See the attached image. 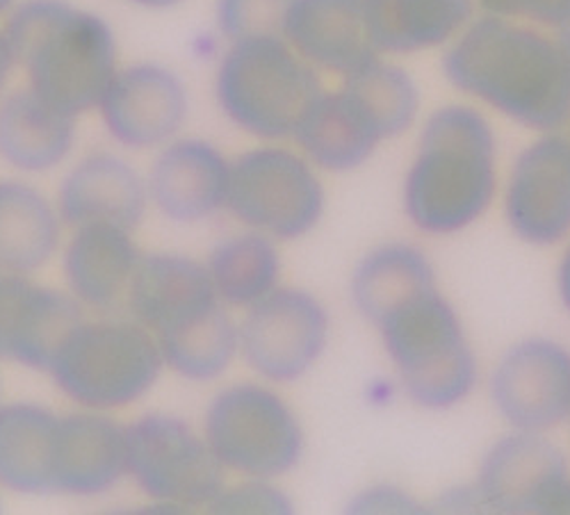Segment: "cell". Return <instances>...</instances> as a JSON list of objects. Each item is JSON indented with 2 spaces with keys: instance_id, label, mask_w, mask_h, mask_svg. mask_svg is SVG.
Returning a JSON list of instances; mask_svg holds the SVG:
<instances>
[{
  "instance_id": "1",
  "label": "cell",
  "mask_w": 570,
  "mask_h": 515,
  "mask_svg": "<svg viewBox=\"0 0 570 515\" xmlns=\"http://www.w3.org/2000/svg\"><path fill=\"white\" fill-rule=\"evenodd\" d=\"M441 69L465 97L537 132L570 123V41L563 30L484 14L448 46Z\"/></svg>"
},
{
  "instance_id": "2",
  "label": "cell",
  "mask_w": 570,
  "mask_h": 515,
  "mask_svg": "<svg viewBox=\"0 0 570 515\" xmlns=\"http://www.w3.org/2000/svg\"><path fill=\"white\" fill-rule=\"evenodd\" d=\"M498 192V139L472 106L426 117L404 178V212L426 236H454L487 215Z\"/></svg>"
},
{
  "instance_id": "3",
  "label": "cell",
  "mask_w": 570,
  "mask_h": 515,
  "mask_svg": "<svg viewBox=\"0 0 570 515\" xmlns=\"http://www.w3.org/2000/svg\"><path fill=\"white\" fill-rule=\"evenodd\" d=\"M3 30L39 99L73 119L99 108L119 71L117 37L104 17L67 0H23Z\"/></svg>"
},
{
  "instance_id": "4",
  "label": "cell",
  "mask_w": 570,
  "mask_h": 515,
  "mask_svg": "<svg viewBox=\"0 0 570 515\" xmlns=\"http://www.w3.org/2000/svg\"><path fill=\"white\" fill-rule=\"evenodd\" d=\"M420 91L409 71L382 58L322 91L293 139L313 167L347 174L363 167L379 145L404 135L417 119Z\"/></svg>"
},
{
  "instance_id": "5",
  "label": "cell",
  "mask_w": 570,
  "mask_h": 515,
  "mask_svg": "<svg viewBox=\"0 0 570 515\" xmlns=\"http://www.w3.org/2000/svg\"><path fill=\"white\" fill-rule=\"evenodd\" d=\"M374 326L415 406L448 410L474 390L480 377L478 358L456 310L436 284L386 310Z\"/></svg>"
},
{
  "instance_id": "6",
  "label": "cell",
  "mask_w": 570,
  "mask_h": 515,
  "mask_svg": "<svg viewBox=\"0 0 570 515\" xmlns=\"http://www.w3.org/2000/svg\"><path fill=\"white\" fill-rule=\"evenodd\" d=\"M322 91L317 69L281 34L230 41L215 76L224 117L265 142L293 137Z\"/></svg>"
},
{
  "instance_id": "7",
  "label": "cell",
  "mask_w": 570,
  "mask_h": 515,
  "mask_svg": "<svg viewBox=\"0 0 570 515\" xmlns=\"http://www.w3.org/2000/svg\"><path fill=\"white\" fill-rule=\"evenodd\" d=\"M165 367L156 336L139 321H78L49 374L85 410H119L145 397Z\"/></svg>"
},
{
  "instance_id": "8",
  "label": "cell",
  "mask_w": 570,
  "mask_h": 515,
  "mask_svg": "<svg viewBox=\"0 0 570 515\" xmlns=\"http://www.w3.org/2000/svg\"><path fill=\"white\" fill-rule=\"evenodd\" d=\"M204 436L226 471L276 479L299 465L304 432L295 410L261 384L219 390L206 408Z\"/></svg>"
},
{
  "instance_id": "9",
  "label": "cell",
  "mask_w": 570,
  "mask_h": 515,
  "mask_svg": "<svg viewBox=\"0 0 570 515\" xmlns=\"http://www.w3.org/2000/svg\"><path fill=\"white\" fill-rule=\"evenodd\" d=\"M226 208L252 230L291 242L320 224L324 187L304 153L261 147L230 162Z\"/></svg>"
},
{
  "instance_id": "10",
  "label": "cell",
  "mask_w": 570,
  "mask_h": 515,
  "mask_svg": "<svg viewBox=\"0 0 570 515\" xmlns=\"http://www.w3.org/2000/svg\"><path fill=\"white\" fill-rule=\"evenodd\" d=\"M128 475L151 499L195 508L210 506L224 488V471L206 436L180 417L151 413L126 427Z\"/></svg>"
},
{
  "instance_id": "11",
  "label": "cell",
  "mask_w": 570,
  "mask_h": 515,
  "mask_svg": "<svg viewBox=\"0 0 570 515\" xmlns=\"http://www.w3.org/2000/svg\"><path fill=\"white\" fill-rule=\"evenodd\" d=\"M328 343V315L306 290L276 288L247 308L240 354L265 382L293 384L320 360Z\"/></svg>"
},
{
  "instance_id": "12",
  "label": "cell",
  "mask_w": 570,
  "mask_h": 515,
  "mask_svg": "<svg viewBox=\"0 0 570 515\" xmlns=\"http://www.w3.org/2000/svg\"><path fill=\"white\" fill-rule=\"evenodd\" d=\"M570 484L563 452L543 434L515 432L500 438L480 465L474 491L484 511L509 515H559Z\"/></svg>"
},
{
  "instance_id": "13",
  "label": "cell",
  "mask_w": 570,
  "mask_h": 515,
  "mask_svg": "<svg viewBox=\"0 0 570 515\" xmlns=\"http://www.w3.org/2000/svg\"><path fill=\"white\" fill-rule=\"evenodd\" d=\"M504 217L513 236L552 247L570 236V137L541 132L511 165Z\"/></svg>"
},
{
  "instance_id": "14",
  "label": "cell",
  "mask_w": 570,
  "mask_h": 515,
  "mask_svg": "<svg viewBox=\"0 0 570 515\" xmlns=\"http://www.w3.org/2000/svg\"><path fill=\"white\" fill-rule=\"evenodd\" d=\"M491 399L515 432L546 434L570 419V354L543 338L513 345L491 377Z\"/></svg>"
},
{
  "instance_id": "15",
  "label": "cell",
  "mask_w": 570,
  "mask_h": 515,
  "mask_svg": "<svg viewBox=\"0 0 570 515\" xmlns=\"http://www.w3.org/2000/svg\"><path fill=\"white\" fill-rule=\"evenodd\" d=\"M99 112L117 145L147 151L169 145L180 132L189 99L183 80L171 69L139 62L117 71Z\"/></svg>"
},
{
  "instance_id": "16",
  "label": "cell",
  "mask_w": 570,
  "mask_h": 515,
  "mask_svg": "<svg viewBox=\"0 0 570 515\" xmlns=\"http://www.w3.org/2000/svg\"><path fill=\"white\" fill-rule=\"evenodd\" d=\"M73 295L32 284L23 274H0V360L49 372L60 345L78 321Z\"/></svg>"
},
{
  "instance_id": "17",
  "label": "cell",
  "mask_w": 570,
  "mask_h": 515,
  "mask_svg": "<svg viewBox=\"0 0 570 515\" xmlns=\"http://www.w3.org/2000/svg\"><path fill=\"white\" fill-rule=\"evenodd\" d=\"M230 162L206 139H171L158 153L149 199L171 221L195 224L226 208Z\"/></svg>"
},
{
  "instance_id": "18",
  "label": "cell",
  "mask_w": 570,
  "mask_h": 515,
  "mask_svg": "<svg viewBox=\"0 0 570 515\" xmlns=\"http://www.w3.org/2000/svg\"><path fill=\"white\" fill-rule=\"evenodd\" d=\"M283 39L315 69L343 78L379 58L365 0H293Z\"/></svg>"
},
{
  "instance_id": "19",
  "label": "cell",
  "mask_w": 570,
  "mask_h": 515,
  "mask_svg": "<svg viewBox=\"0 0 570 515\" xmlns=\"http://www.w3.org/2000/svg\"><path fill=\"white\" fill-rule=\"evenodd\" d=\"M126 301L135 321L156 338L222 304L208 267L180 254L141 256Z\"/></svg>"
},
{
  "instance_id": "20",
  "label": "cell",
  "mask_w": 570,
  "mask_h": 515,
  "mask_svg": "<svg viewBox=\"0 0 570 515\" xmlns=\"http://www.w3.org/2000/svg\"><path fill=\"white\" fill-rule=\"evenodd\" d=\"M147 201V180L115 153L82 158L58 190V212L71 228L106 224L132 232L145 219Z\"/></svg>"
},
{
  "instance_id": "21",
  "label": "cell",
  "mask_w": 570,
  "mask_h": 515,
  "mask_svg": "<svg viewBox=\"0 0 570 515\" xmlns=\"http://www.w3.org/2000/svg\"><path fill=\"white\" fill-rule=\"evenodd\" d=\"M126 475V427L97 410L60 417L56 493L97 497L112 491Z\"/></svg>"
},
{
  "instance_id": "22",
  "label": "cell",
  "mask_w": 570,
  "mask_h": 515,
  "mask_svg": "<svg viewBox=\"0 0 570 515\" xmlns=\"http://www.w3.org/2000/svg\"><path fill=\"white\" fill-rule=\"evenodd\" d=\"M139 258L130 230L106 224L73 228L62 258L69 293L82 306L110 310L128 299Z\"/></svg>"
},
{
  "instance_id": "23",
  "label": "cell",
  "mask_w": 570,
  "mask_h": 515,
  "mask_svg": "<svg viewBox=\"0 0 570 515\" xmlns=\"http://www.w3.org/2000/svg\"><path fill=\"white\" fill-rule=\"evenodd\" d=\"M60 415L17 402L0 406V488L19 495L56 493Z\"/></svg>"
},
{
  "instance_id": "24",
  "label": "cell",
  "mask_w": 570,
  "mask_h": 515,
  "mask_svg": "<svg viewBox=\"0 0 570 515\" xmlns=\"http://www.w3.org/2000/svg\"><path fill=\"white\" fill-rule=\"evenodd\" d=\"M474 0H365L379 56H411L450 46L474 19Z\"/></svg>"
},
{
  "instance_id": "25",
  "label": "cell",
  "mask_w": 570,
  "mask_h": 515,
  "mask_svg": "<svg viewBox=\"0 0 570 515\" xmlns=\"http://www.w3.org/2000/svg\"><path fill=\"white\" fill-rule=\"evenodd\" d=\"M76 142V119L26 87L0 101V160L23 174H43L67 160Z\"/></svg>"
},
{
  "instance_id": "26",
  "label": "cell",
  "mask_w": 570,
  "mask_h": 515,
  "mask_svg": "<svg viewBox=\"0 0 570 515\" xmlns=\"http://www.w3.org/2000/svg\"><path fill=\"white\" fill-rule=\"evenodd\" d=\"M62 232V217L32 185L0 180V269L32 274L49 263Z\"/></svg>"
},
{
  "instance_id": "27",
  "label": "cell",
  "mask_w": 570,
  "mask_h": 515,
  "mask_svg": "<svg viewBox=\"0 0 570 515\" xmlns=\"http://www.w3.org/2000/svg\"><path fill=\"white\" fill-rule=\"evenodd\" d=\"M434 284V267L417 247L384 245L365 254L354 269L352 301L370 324H376L386 310Z\"/></svg>"
},
{
  "instance_id": "28",
  "label": "cell",
  "mask_w": 570,
  "mask_h": 515,
  "mask_svg": "<svg viewBox=\"0 0 570 515\" xmlns=\"http://www.w3.org/2000/svg\"><path fill=\"white\" fill-rule=\"evenodd\" d=\"M276 240L258 230L222 240L208 258V271L224 306L249 308L278 288L281 256Z\"/></svg>"
},
{
  "instance_id": "29",
  "label": "cell",
  "mask_w": 570,
  "mask_h": 515,
  "mask_svg": "<svg viewBox=\"0 0 570 515\" xmlns=\"http://www.w3.org/2000/svg\"><path fill=\"white\" fill-rule=\"evenodd\" d=\"M163 360L187 382H215L240 351V324H235L224 304L176 331L156 338Z\"/></svg>"
},
{
  "instance_id": "30",
  "label": "cell",
  "mask_w": 570,
  "mask_h": 515,
  "mask_svg": "<svg viewBox=\"0 0 570 515\" xmlns=\"http://www.w3.org/2000/svg\"><path fill=\"white\" fill-rule=\"evenodd\" d=\"M293 0H217V28L224 39L283 37L285 14Z\"/></svg>"
},
{
  "instance_id": "31",
  "label": "cell",
  "mask_w": 570,
  "mask_h": 515,
  "mask_svg": "<svg viewBox=\"0 0 570 515\" xmlns=\"http://www.w3.org/2000/svg\"><path fill=\"white\" fill-rule=\"evenodd\" d=\"M208 508L213 513L228 515H288L293 513V502L267 479H247L245 484H237L233 488L224 486Z\"/></svg>"
},
{
  "instance_id": "32",
  "label": "cell",
  "mask_w": 570,
  "mask_h": 515,
  "mask_svg": "<svg viewBox=\"0 0 570 515\" xmlns=\"http://www.w3.org/2000/svg\"><path fill=\"white\" fill-rule=\"evenodd\" d=\"M487 14L561 30L570 26V0H474Z\"/></svg>"
},
{
  "instance_id": "33",
  "label": "cell",
  "mask_w": 570,
  "mask_h": 515,
  "mask_svg": "<svg viewBox=\"0 0 570 515\" xmlns=\"http://www.w3.org/2000/svg\"><path fill=\"white\" fill-rule=\"evenodd\" d=\"M347 513H424V506L400 488L374 486L361 491L347 506Z\"/></svg>"
},
{
  "instance_id": "34",
  "label": "cell",
  "mask_w": 570,
  "mask_h": 515,
  "mask_svg": "<svg viewBox=\"0 0 570 515\" xmlns=\"http://www.w3.org/2000/svg\"><path fill=\"white\" fill-rule=\"evenodd\" d=\"M14 67H17V60L12 53V46L6 37V30H0V93H3Z\"/></svg>"
},
{
  "instance_id": "35",
  "label": "cell",
  "mask_w": 570,
  "mask_h": 515,
  "mask_svg": "<svg viewBox=\"0 0 570 515\" xmlns=\"http://www.w3.org/2000/svg\"><path fill=\"white\" fill-rule=\"evenodd\" d=\"M557 290H559V299L563 304V308L570 313V245L559 263V271H557Z\"/></svg>"
},
{
  "instance_id": "36",
  "label": "cell",
  "mask_w": 570,
  "mask_h": 515,
  "mask_svg": "<svg viewBox=\"0 0 570 515\" xmlns=\"http://www.w3.org/2000/svg\"><path fill=\"white\" fill-rule=\"evenodd\" d=\"M128 3L137 6V8H145V10H171V8L183 6L185 0H128Z\"/></svg>"
},
{
  "instance_id": "37",
  "label": "cell",
  "mask_w": 570,
  "mask_h": 515,
  "mask_svg": "<svg viewBox=\"0 0 570 515\" xmlns=\"http://www.w3.org/2000/svg\"><path fill=\"white\" fill-rule=\"evenodd\" d=\"M17 6V0H0V17L8 14Z\"/></svg>"
},
{
  "instance_id": "38",
  "label": "cell",
  "mask_w": 570,
  "mask_h": 515,
  "mask_svg": "<svg viewBox=\"0 0 570 515\" xmlns=\"http://www.w3.org/2000/svg\"><path fill=\"white\" fill-rule=\"evenodd\" d=\"M0 274H3V269H0Z\"/></svg>"
}]
</instances>
